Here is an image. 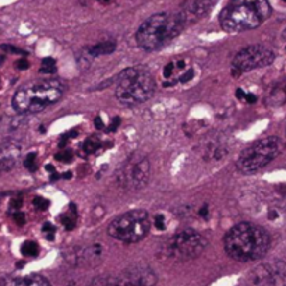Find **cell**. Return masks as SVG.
Wrapping results in <instances>:
<instances>
[{
	"instance_id": "cell-1",
	"label": "cell",
	"mask_w": 286,
	"mask_h": 286,
	"mask_svg": "<svg viewBox=\"0 0 286 286\" xmlns=\"http://www.w3.org/2000/svg\"><path fill=\"white\" fill-rule=\"evenodd\" d=\"M271 246L268 232L251 222H240L228 231L223 247L231 259L249 262L262 259Z\"/></svg>"
},
{
	"instance_id": "cell-2",
	"label": "cell",
	"mask_w": 286,
	"mask_h": 286,
	"mask_svg": "<svg viewBox=\"0 0 286 286\" xmlns=\"http://www.w3.org/2000/svg\"><path fill=\"white\" fill-rule=\"evenodd\" d=\"M271 16L268 0H231L219 14V24L226 32H244L260 27Z\"/></svg>"
},
{
	"instance_id": "cell-3",
	"label": "cell",
	"mask_w": 286,
	"mask_h": 286,
	"mask_svg": "<svg viewBox=\"0 0 286 286\" xmlns=\"http://www.w3.org/2000/svg\"><path fill=\"white\" fill-rule=\"evenodd\" d=\"M65 91V83L56 78L32 81L23 85L14 94L13 108L21 115L38 113L60 101Z\"/></svg>"
},
{
	"instance_id": "cell-4",
	"label": "cell",
	"mask_w": 286,
	"mask_h": 286,
	"mask_svg": "<svg viewBox=\"0 0 286 286\" xmlns=\"http://www.w3.org/2000/svg\"><path fill=\"white\" fill-rule=\"evenodd\" d=\"M185 28L176 13H157L140 25L136 41L141 49L152 52L172 42Z\"/></svg>"
},
{
	"instance_id": "cell-5",
	"label": "cell",
	"mask_w": 286,
	"mask_h": 286,
	"mask_svg": "<svg viewBox=\"0 0 286 286\" xmlns=\"http://www.w3.org/2000/svg\"><path fill=\"white\" fill-rule=\"evenodd\" d=\"M116 98L126 106H137L147 102L155 93V80L144 66H134L115 77Z\"/></svg>"
},
{
	"instance_id": "cell-6",
	"label": "cell",
	"mask_w": 286,
	"mask_h": 286,
	"mask_svg": "<svg viewBox=\"0 0 286 286\" xmlns=\"http://www.w3.org/2000/svg\"><path fill=\"white\" fill-rule=\"evenodd\" d=\"M282 151V141L279 137L271 136L261 139L243 149L236 161L238 170L244 175H251L267 167Z\"/></svg>"
},
{
	"instance_id": "cell-7",
	"label": "cell",
	"mask_w": 286,
	"mask_h": 286,
	"mask_svg": "<svg viewBox=\"0 0 286 286\" xmlns=\"http://www.w3.org/2000/svg\"><path fill=\"white\" fill-rule=\"evenodd\" d=\"M151 229L149 216L144 210H133L116 216L108 226V233L123 243H137Z\"/></svg>"
},
{
	"instance_id": "cell-8",
	"label": "cell",
	"mask_w": 286,
	"mask_h": 286,
	"mask_svg": "<svg viewBox=\"0 0 286 286\" xmlns=\"http://www.w3.org/2000/svg\"><path fill=\"white\" fill-rule=\"evenodd\" d=\"M208 241L201 233L194 229H185L172 236L165 244V256L167 259L175 261H189L197 259L205 247Z\"/></svg>"
},
{
	"instance_id": "cell-9",
	"label": "cell",
	"mask_w": 286,
	"mask_h": 286,
	"mask_svg": "<svg viewBox=\"0 0 286 286\" xmlns=\"http://www.w3.org/2000/svg\"><path fill=\"white\" fill-rule=\"evenodd\" d=\"M151 176V164L147 157L141 154H133L129 159L116 170V183L124 190H141L148 185Z\"/></svg>"
},
{
	"instance_id": "cell-10",
	"label": "cell",
	"mask_w": 286,
	"mask_h": 286,
	"mask_svg": "<svg viewBox=\"0 0 286 286\" xmlns=\"http://www.w3.org/2000/svg\"><path fill=\"white\" fill-rule=\"evenodd\" d=\"M157 274L149 267H130L116 275L95 278L90 286H155Z\"/></svg>"
},
{
	"instance_id": "cell-11",
	"label": "cell",
	"mask_w": 286,
	"mask_h": 286,
	"mask_svg": "<svg viewBox=\"0 0 286 286\" xmlns=\"http://www.w3.org/2000/svg\"><path fill=\"white\" fill-rule=\"evenodd\" d=\"M275 59L274 52L262 45H250L239 50L232 60V75L239 77L256 69L267 67Z\"/></svg>"
},
{
	"instance_id": "cell-12",
	"label": "cell",
	"mask_w": 286,
	"mask_h": 286,
	"mask_svg": "<svg viewBox=\"0 0 286 286\" xmlns=\"http://www.w3.org/2000/svg\"><path fill=\"white\" fill-rule=\"evenodd\" d=\"M63 259L73 267L93 268L98 265L103 259V247L99 243L72 247L63 253Z\"/></svg>"
},
{
	"instance_id": "cell-13",
	"label": "cell",
	"mask_w": 286,
	"mask_h": 286,
	"mask_svg": "<svg viewBox=\"0 0 286 286\" xmlns=\"http://www.w3.org/2000/svg\"><path fill=\"white\" fill-rule=\"evenodd\" d=\"M215 1L216 0H186L176 14L182 20L185 27H187L205 17L215 6Z\"/></svg>"
},
{
	"instance_id": "cell-14",
	"label": "cell",
	"mask_w": 286,
	"mask_h": 286,
	"mask_svg": "<svg viewBox=\"0 0 286 286\" xmlns=\"http://www.w3.org/2000/svg\"><path fill=\"white\" fill-rule=\"evenodd\" d=\"M226 144L219 140H210V143L204 145V157L208 161H219L226 155Z\"/></svg>"
},
{
	"instance_id": "cell-15",
	"label": "cell",
	"mask_w": 286,
	"mask_h": 286,
	"mask_svg": "<svg viewBox=\"0 0 286 286\" xmlns=\"http://www.w3.org/2000/svg\"><path fill=\"white\" fill-rule=\"evenodd\" d=\"M6 286H50L49 281L42 275H27L23 278H16L6 284Z\"/></svg>"
},
{
	"instance_id": "cell-16",
	"label": "cell",
	"mask_w": 286,
	"mask_h": 286,
	"mask_svg": "<svg viewBox=\"0 0 286 286\" xmlns=\"http://www.w3.org/2000/svg\"><path fill=\"white\" fill-rule=\"evenodd\" d=\"M116 49V44L113 41H105V42H99L94 47H90L85 52L91 57H96V56H105V55H111L115 52Z\"/></svg>"
},
{
	"instance_id": "cell-17",
	"label": "cell",
	"mask_w": 286,
	"mask_h": 286,
	"mask_svg": "<svg viewBox=\"0 0 286 286\" xmlns=\"http://www.w3.org/2000/svg\"><path fill=\"white\" fill-rule=\"evenodd\" d=\"M21 253L27 257H35L39 253V247L35 241H25L21 247Z\"/></svg>"
},
{
	"instance_id": "cell-18",
	"label": "cell",
	"mask_w": 286,
	"mask_h": 286,
	"mask_svg": "<svg viewBox=\"0 0 286 286\" xmlns=\"http://www.w3.org/2000/svg\"><path fill=\"white\" fill-rule=\"evenodd\" d=\"M99 147H101L99 140L91 137V139H88L85 143H84L83 149L87 152V154H94V152H95V151H96Z\"/></svg>"
},
{
	"instance_id": "cell-19",
	"label": "cell",
	"mask_w": 286,
	"mask_h": 286,
	"mask_svg": "<svg viewBox=\"0 0 286 286\" xmlns=\"http://www.w3.org/2000/svg\"><path fill=\"white\" fill-rule=\"evenodd\" d=\"M62 223L65 225V228L67 231H73L75 228V211H72V213H67L62 218Z\"/></svg>"
},
{
	"instance_id": "cell-20",
	"label": "cell",
	"mask_w": 286,
	"mask_h": 286,
	"mask_svg": "<svg viewBox=\"0 0 286 286\" xmlns=\"http://www.w3.org/2000/svg\"><path fill=\"white\" fill-rule=\"evenodd\" d=\"M55 60L53 59H50V57H47V59H44L42 60V67H41V73H44V74H50V73H53L56 70V67H55Z\"/></svg>"
},
{
	"instance_id": "cell-21",
	"label": "cell",
	"mask_w": 286,
	"mask_h": 286,
	"mask_svg": "<svg viewBox=\"0 0 286 286\" xmlns=\"http://www.w3.org/2000/svg\"><path fill=\"white\" fill-rule=\"evenodd\" d=\"M24 167L29 170H35L37 167V154H28L25 161H24Z\"/></svg>"
},
{
	"instance_id": "cell-22",
	"label": "cell",
	"mask_w": 286,
	"mask_h": 286,
	"mask_svg": "<svg viewBox=\"0 0 286 286\" xmlns=\"http://www.w3.org/2000/svg\"><path fill=\"white\" fill-rule=\"evenodd\" d=\"M34 205H35V208L39 210V211H45L48 207H49V201L45 200V198H42V197H37L34 200Z\"/></svg>"
},
{
	"instance_id": "cell-23",
	"label": "cell",
	"mask_w": 286,
	"mask_h": 286,
	"mask_svg": "<svg viewBox=\"0 0 286 286\" xmlns=\"http://www.w3.org/2000/svg\"><path fill=\"white\" fill-rule=\"evenodd\" d=\"M42 232H44V233H47L48 239L49 240L55 239V228H53V225H50V223H45V225L42 226Z\"/></svg>"
},
{
	"instance_id": "cell-24",
	"label": "cell",
	"mask_w": 286,
	"mask_h": 286,
	"mask_svg": "<svg viewBox=\"0 0 286 286\" xmlns=\"http://www.w3.org/2000/svg\"><path fill=\"white\" fill-rule=\"evenodd\" d=\"M56 158H57L59 161H62V162H70V161L73 159V152H72V151H69V149H66L65 152L57 154Z\"/></svg>"
},
{
	"instance_id": "cell-25",
	"label": "cell",
	"mask_w": 286,
	"mask_h": 286,
	"mask_svg": "<svg viewBox=\"0 0 286 286\" xmlns=\"http://www.w3.org/2000/svg\"><path fill=\"white\" fill-rule=\"evenodd\" d=\"M154 225H155L157 229L164 231V229H165V216L161 215V214H158L157 216H155V219H154Z\"/></svg>"
},
{
	"instance_id": "cell-26",
	"label": "cell",
	"mask_w": 286,
	"mask_h": 286,
	"mask_svg": "<svg viewBox=\"0 0 286 286\" xmlns=\"http://www.w3.org/2000/svg\"><path fill=\"white\" fill-rule=\"evenodd\" d=\"M173 70H175V65L173 63H167L164 69V77L165 78H170V75L173 74Z\"/></svg>"
},
{
	"instance_id": "cell-27",
	"label": "cell",
	"mask_w": 286,
	"mask_h": 286,
	"mask_svg": "<svg viewBox=\"0 0 286 286\" xmlns=\"http://www.w3.org/2000/svg\"><path fill=\"white\" fill-rule=\"evenodd\" d=\"M13 218H14V221L17 222L19 225H24V222H25V216H24V214L20 213V211H16L14 215H13Z\"/></svg>"
},
{
	"instance_id": "cell-28",
	"label": "cell",
	"mask_w": 286,
	"mask_h": 286,
	"mask_svg": "<svg viewBox=\"0 0 286 286\" xmlns=\"http://www.w3.org/2000/svg\"><path fill=\"white\" fill-rule=\"evenodd\" d=\"M193 75H194V72L190 69L187 73H185L182 77H180V80H179V81H180V83H187V81H190V80L193 78Z\"/></svg>"
},
{
	"instance_id": "cell-29",
	"label": "cell",
	"mask_w": 286,
	"mask_h": 286,
	"mask_svg": "<svg viewBox=\"0 0 286 286\" xmlns=\"http://www.w3.org/2000/svg\"><path fill=\"white\" fill-rule=\"evenodd\" d=\"M1 49H3V50H6V52H10V53H20V55H24V52H23V50H20V49H17V48L10 47V45H3Z\"/></svg>"
},
{
	"instance_id": "cell-30",
	"label": "cell",
	"mask_w": 286,
	"mask_h": 286,
	"mask_svg": "<svg viewBox=\"0 0 286 286\" xmlns=\"http://www.w3.org/2000/svg\"><path fill=\"white\" fill-rule=\"evenodd\" d=\"M16 66H17V69H20V70H25V69H28L29 63H28L25 59H21V60H19V62L16 63Z\"/></svg>"
},
{
	"instance_id": "cell-31",
	"label": "cell",
	"mask_w": 286,
	"mask_h": 286,
	"mask_svg": "<svg viewBox=\"0 0 286 286\" xmlns=\"http://www.w3.org/2000/svg\"><path fill=\"white\" fill-rule=\"evenodd\" d=\"M119 126H120V119L119 118H115L113 121L109 124V127H108V129H109V131H115V130L118 129Z\"/></svg>"
},
{
	"instance_id": "cell-32",
	"label": "cell",
	"mask_w": 286,
	"mask_h": 286,
	"mask_svg": "<svg viewBox=\"0 0 286 286\" xmlns=\"http://www.w3.org/2000/svg\"><path fill=\"white\" fill-rule=\"evenodd\" d=\"M244 101L249 102V103H254V102L257 101V98H256V95H253V94H246Z\"/></svg>"
},
{
	"instance_id": "cell-33",
	"label": "cell",
	"mask_w": 286,
	"mask_h": 286,
	"mask_svg": "<svg viewBox=\"0 0 286 286\" xmlns=\"http://www.w3.org/2000/svg\"><path fill=\"white\" fill-rule=\"evenodd\" d=\"M95 127L98 130L105 129V124H103V121H102L101 118H96V119H95Z\"/></svg>"
},
{
	"instance_id": "cell-34",
	"label": "cell",
	"mask_w": 286,
	"mask_h": 286,
	"mask_svg": "<svg viewBox=\"0 0 286 286\" xmlns=\"http://www.w3.org/2000/svg\"><path fill=\"white\" fill-rule=\"evenodd\" d=\"M208 207H207V205H204L203 208H201V210H200V211H198V215H200V216H203V218H207V216H208Z\"/></svg>"
},
{
	"instance_id": "cell-35",
	"label": "cell",
	"mask_w": 286,
	"mask_h": 286,
	"mask_svg": "<svg viewBox=\"0 0 286 286\" xmlns=\"http://www.w3.org/2000/svg\"><path fill=\"white\" fill-rule=\"evenodd\" d=\"M236 96H238V99H240V101H243V99H244L246 93L243 91V88H238V91H236Z\"/></svg>"
},
{
	"instance_id": "cell-36",
	"label": "cell",
	"mask_w": 286,
	"mask_h": 286,
	"mask_svg": "<svg viewBox=\"0 0 286 286\" xmlns=\"http://www.w3.org/2000/svg\"><path fill=\"white\" fill-rule=\"evenodd\" d=\"M183 67H185V62L183 60L177 62V69H183Z\"/></svg>"
},
{
	"instance_id": "cell-37",
	"label": "cell",
	"mask_w": 286,
	"mask_h": 286,
	"mask_svg": "<svg viewBox=\"0 0 286 286\" xmlns=\"http://www.w3.org/2000/svg\"><path fill=\"white\" fill-rule=\"evenodd\" d=\"M282 37H284V39H286V28L285 31H284V34H282Z\"/></svg>"
},
{
	"instance_id": "cell-38",
	"label": "cell",
	"mask_w": 286,
	"mask_h": 286,
	"mask_svg": "<svg viewBox=\"0 0 286 286\" xmlns=\"http://www.w3.org/2000/svg\"><path fill=\"white\" fill-rule=\"evenodd\" d=\"M101 1H109V0H101Z\"/></svg>"
},
{
	"instance_id": "cell-39",
	"label": "cell",
	"mask_w": 286,
	"mask_h": 286,
	"mask_svg": "<svg viewBox=\"0 0 286 286\" xmlns=\"http://www.w3.org/2000/svg\"><path fill=\"white\" fill-rule=\"evenodd\" d=\"M284 1H286V0H284Z\"/></svg>"
},
{
	"instance_id": "cell-40",
	"label": "cell",
	"mask_w": 286,
	"mask_h": 286,
	"mask_svg": "<svg viewBox=\"0 0 286 286\" xmlns=\"http://www.w3.org/2000/svg\"><path fill=\"white\" fill-rule=\"evenodd\" d=\"M284 286H286V285H284Z\"/></svg>"
}]
</instances>
